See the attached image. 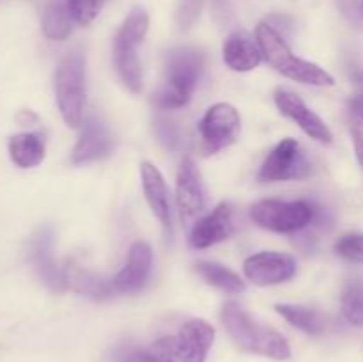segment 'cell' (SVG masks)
Segmentation results:
<instances>
[{
    "label": "cell",
    "instance_id": "1",
    "mask_svg": "<svg viewBox=\"0 0 363 362\" xmlns=\"http://www.w3.org/2000/svg\"><path fill=\"white\" fill-rule=\"evenodd\" d=\"M222 322L227 334L240 350L262 355L273 361L291 358V346L286 337L275 329L255 322L241 305L229 302L222 307Z\"/></svg>",
    "mask_w": 363,
    "mask_h": 362
},
{
    "label": "cell",
    "instance_id": "2",
    "mask_svg": "<svg viewBox=\"0 0 363 362\" xmlns=\"http://www.w3.org/2000/svg\"><path fill=\"white\" fill-rule=\"evenodd\" d=\"M204 71V57L194 48L170 50L165 57V80L152 94V103L162 110L188 105Z\"/></svg>",
    "mask_w": 363,
    "mask_h": 362
},
{
    "label": "cell",
    "instance_id": "3",
    "mask_svg": "<svg viewBox=\"0 0 363 362\" xmlns=\"http://www.w3.org/2000/svg\"><path fill=\"white\" fill-rule=\"evenodd\" d=\"M255 39L261 46L264 60H268L269 66L275 67L284 77L300 82V84L315 85V87H332L335 84L332 75L323 70L321 66L294 55L287 45L286 38L280 32H277L268 21H261L257 25Z\"/></svg>",
    "mask_w": 363,
    "mask_h": 362
},
{
    "label": "cell",
    "instance_id": "4",
    "mask_svg": "<svg viewBox=\"0 0 363 362\" xmlns=\"http://www.w3.org/2000/svg\"><path fill=\"white\" fill-rule=\"evenodd\" d=\"M215 327L202 318L188 319L179 332L149 344L144 353L152 362H206L215 343Z\"/></svg>",
    "mask_w": 363,
    "mask_h": 362
},
{
    "label": "cell",
    "instance_id": "5",
    "mask_svg": "<svg viewBox=\"0 0 363 362\" xmlns=\"http://www.w3.org/2000/svg\"><path fill=\"white\" fill-rule=\"evenodd\" d=\"M149 31V14L142 7H133L121 25L113 39V62L117 73L126 87L133 92L142 91V62L137 55V46L144 41Z\"/></svg>",
    "mask_w": 363,
    "mask_h": 362
},
{
    "label": "cell",
    "instance_id": "6",
    "mask_svg": "<svg viewBox=\"0 0 363 362\" xmlns=\"http://www.w3.org/2000/svg\"><path fill=\"white\" fill-rule=\"evenodd\" d=\"M53 87L64 123L71 128L82 126L85 103V59L80 52H71L60 59Z\"/></svg>",
    "mask_w": 363,
    "mask_h": 362
},
{
    "label": "cell",
    "instance_id": "7",
    "mask_svg": "<svg viewBox=\"0 0 363 362\" xmlns=\"http://www.w3.org/2000/svg\"><path fill=\"white\" fill-rule=\"evenodd\" d=\"M250 219L262 229L273 233H298L315 219V204L308 201L264 199L250 208Z\"/></svg>",
    "mask_w": 363,
    "mask_h": 362
},
{
    "label": "cell",
    "instance_id": "8",
    "mask_svg": "<svg viewBox=\"0 0 363 362\" xmlns=\"http://www.w3.org/2000/svg\"><path fill=\"white\" fill-rule=\"evenodd\" d=\"M241 131V117L230 103H216L206 110L199 123L202 155H215L238 141Z\"/></svg>",
    "mask_w": 363,
    "mask_h": 362
},
{
    "label": "cell",
    "instance_id": "9",
    "mask_svg": "<svg viewBox=\"0 0 363 362\" xmlns=\"http://www.w3.org/2000/svg\"><path fill=\"white\" fill-rule=\"evenodd\" d=\"M312 174V163L307 158L296 138H282L272 149L262 162L257 177L259 181L275 183V181L303 180Z\"/></svg>",
    "mask_w": 363,
    "mask_h": 362
},
{
    "label": "cell",
    "instance_id": "10",
    "mask_svg": "<svg viewBox=\"0 0 363 362\" xmlns=\"http://www.w3.org/2000/svg\"><path fill=\"white\" fill-rule=\"evenodd\" d=\"M243 272L255 286H275L293 279L296 261L293 256L282 252H259L245 259Z\"/></svg>",
    "mask_w": 363,
    "mask_h": 362
},
{
    "label": "cell",
    "instance_id": "11",
    "mask_svg": "<svg viewBox=\"0 0 363 362\" xmlns=\"http://www.w3.org/2000/svg\"><path fill=\"white\" fill-rule=\"evenodd\" d=\"M176 201L184 224L194 222L206 208V192L201 170L190 156L181 162L177 170Z\"/></svg>",
    "mask_w": 363,
    "mask_h": 362
},
{
    "label": "cell",
    "instance_id": "12",
    "mask_svg": "<svg viewBox=\"0 0 363 362\" xmlns=\"http://www.w3.org/2000/svg\"><path fill=\"white\" fill-rule=\"evenodd\" d=\"M52 241V229H50V227H41V229L30 238V241H28L27 256L28 263L34 266L39 279H41L50 290L59 291L60 293V291L67 290L66 272H64V268H60V266L57 265L55 259H53Z\"/></svg>",
    "mask_w": 363,
    "mask_h": 362
},
{
    "label": "cell",
    "instance_id": "13",
    "mask_svg": "<svg viewBox=\"0 0 363 362\" xmlns=\"http://www.w3.org/2000/svg\"><path fill=\"white\" fill-rule=\"evenodd\" d=\"M275 105L280 110L282 116L287 119L294 121L305 133L314 141L321 142V144H330L333 141V133L328 128V124L305 105L303 99L294 92L287 91V89H277L275 91Z\"/></svg>",
    "mask_w": 363,
    "mask_h": 362
},
{
    "label": "cell",
    "instance_id": "14",
    "mask_svg": "<svg viewBox=\"0 0 363 362\" xmlns=\"http://www.w3.org/2000/svg\"><path fill=\"white\" fill-rule=\"evenodd\" d=\"M152 268V251L145 241H135L128 252V261L112 279L116 295L137 293L147 283Z\"/></svg>",
    "mask_w": 363,
    "mask_h": 362
},
{
    "label": "cell",
    "instance_id": "15",
    "mask_svg": "<svg viewBox=\"0 0 363 362\" xmlns=\"http://www.w3.org/2000/svg\"><path fill=\"white\" fill-rule=\"evenodd\" d=\"M233 229V208L227 202H220L211 213L194 222L190 229V245L194 248H208L227 240Z\"/></svg>",
    "mask_w": 363,
    "mask_h": 362
},
{
    "label": "cell",
    "instance_id": "16",
    "mask_svg": "<svg viewBox=\"0 0 363 362\" xmlns=\"http://www.w3.org/2000/svg\"><path fill=\"white\" fill-rule=\"evenodd\" d=\"M112 148L113 138L108 128L96 117H89L85 119L80 138L73 148V163L84 165V163L105 158L110 155Z\"/></svg>",
    "mask_w": 363,
    "mask_h": 362
},
{
    "label": "cell",
    "instance_id": "17",
    "mask_svg": "<svg viewBox=\"0 0 363 362\" xmlns=\"http://www.w3.org/2000/svg\"><path fill=\"white\" fill-rule=\"evenodd\" d=\"M140 177H142V190H144L145 201L151 208L152 215L160 220L163 229L170 233V199L169 188H167L163 174L160 172L158 167L151 162L140 163Z\"/></svg>",
    "mask_w": 363,
    "mask_h": 362
},
{
    "label": "cell",
    "instance_id": "18",
    "mask_svg": "<svg viewBox=\"0 0 363 362\" xmlns=\"http://www.w3.org/2000/svg\"><path fill=\"white\" fill-rule=\"evenodd\" d=\"M223 62L233 71H252L262 62V52L259 46L257 39H252L248 34L243 32H234L223 43Z\"/></svg>",
    "mask_w": 363,
    "mask_h": 362
},
{
    "label": "cell",
    "instance_id": "19",
    "mask_svg": "<svg viewBox=\"0 0 363 362\" xmlns=\"http://www.w3.org/2000/svg\"><path fill=\"white\" fill-rule=\"evenodd\" d=\"M9 158L14 165L21 169L38 167L45 160L46 144L39 133H16L7 142Z\"/></svg>",
    "mask_w": 363,
    "mask_h": 362
},
{
    "label": "cell",
    "instance_id": "20",
    "mask_svg": "<svg viewBox=\"0 0 363 362\" xmlns=\"http://www.w3.org/2000/svg\"><path fill=\"white\" fill-rule=\"evenodd\" d=\"M64 272H66L67 290H73L77 293L85 295V297L94 298V300H103V298L116 295L112 280H105L103 277L96 275L94 272H89L82 266L71 265L64 268Z\"/></svg>",
    "mask_w": 363,
    "mask_h": 362
},
{
    "label": "cell",
    "instance_id": "21",
    "mask_svg": "<svg viewBox=\"0 0 363 362\" xmlns=\"http://www.w3.org/2000/svg\"><path fill=\"white\" fill-rule=\"evenodd\" d=\"M199 275L206 280L211 286L218 287L223 293L229 295H241L247 291V284L245 280L238 275L236 272H233L227 266L220 265V263L215 261H199L195 265Z\"/></svg>",
    "mask_w": 363,
    "mask_h": 362
},
{
    "label": "cell",
    "instance_id": "22",
    "mask_svg": "<svg viewBox=\"0 0 363 362\" xmlns=\"http://www.w3.org/2000/svg\"><path fill=\"white\" fill-rule=\"evenodd\" d=\"M73 16H71L69 9L66 6V0L60 2V0H55V2L48 4L43 11L41 16V28L43 34L46 35L52 41H64L71 35L73 32Z\"/></svg>",
    "mask_w": 363,
    "mask_h": 362
},
{
    "label": "cell",
    "instance_id": "23",
    "mask_svg": "<svg viewBox=\"0 0 363 362\" xmlns=\"http://www.w3.org/2000/svg\"><path fill=\"white\" fill-rule=\"evenodd\" d=\"M275 309L284 319L308 336H321L326 330V318L315 309L294 304H277Z\"/></svg>",
    "mask_w": 363,
    "mask_h": 362
},
{
    "label": "cell",
    "instance_id": "24",
    "mask_svg": "<svg viewBox=\"0 0 363 362\" xmlns=\"http://www.w3.org/2000/svg\"><path fill=\"white\" fill-rule=\"evenodd\" d=\"M340 309L346 322L363 327V279H347L340 295Z\"/></svg>",
    "mask_w": 363,
    "mask_h": 362
},
{
    "label": "cell",
    "instance_id": "25",
    "mask_svg": "<svg viewBox=\"0 0 363 362\" xmlns=\"http://www.w3.org/2000/svg\"><path fill=\"white\" fill-rule=\"evenodd\" d=\"M335 252L350 263L363 265V233H347L335 243Z\"/></svg>",
    "mask_w": 363,
    "mask_h": 362
},
{
    "label": "cell",
    "instance_id": "26",
    "mask_svg": "<svg viewBox=\"0 0 363 362\" xmlns=\"http://www.w3.org/2000/svg\"><path fill=\"white\" fill-rule=\"evenodd\" d=\"M66 6L73 16L74 23L85 27L98 18L103 7V0H66Z\"/></svg>",
    "mask_w": 363,
    "mask_h": 362
},
{
    "label": "cell",
    "instance_id": "27",
    "mask_svg": "<svg viewBox=\"0 0 363 362\" xmlns=\"http://www.w3.org/2000/svg\"><path fill=\"white\" fill-rule=\"evenodd\" d=\"M204 7V0H177L176 20L181 31H190L197 23Z\"/></svg>",
    "mask_w": 363,
    "mask_h": 362
},
{
    "label": "cell",
    "instance_id": "28",
    "mask_svg": "<svg viewBox=\"0 0 363 362\" xmlns=\"http://www.w3.org/2000/svg\"><path fill=\"white\" fill-rule=\"evenodd\" d=\"M156 135H158L160 142H162L163 146H167V148L176 149L177 146H179V131H177V128L174 126L172 123H169V121H158V123H156Z\"/></svg>",
    "mask_w": 363,
    "mask_h": 362
},
{
    "label": "cell",
    "instance_id": "29",
    "mask_svg": "<svg viewBox=\"0 0 363 362\" xmlns=\"http://www.w3.org/2000/svg\"><path fill=\"white\" fill-rule=\"evenodd\" d=\"M351 114L357 119L363 121V73L360 75V80H358V94L351 99Z\"/></svg>",
    "mask_w": 363,
    "mask_h": 362
},
{
    "label": "cell",
    "instance_id": "30",
    "mask_svg": "<svg viewBox=\"0 0 363 362\" xmlns=\"http://www.w3.org/2000/svg\"><path fill=\"white\" fill-rule=\"evenodd\" d=\"M351 135H353L354 153H357V158L363 169V131L360 130V128H353V130H351Z\"/></svg>",
    "mask_w": 363,
    "mask_h": 362
},
{
    "label": "cell",
    "instance_id": "31",
    "mask_svg": "<svg viewBox=\"0 0 363 362\" xmlns=\"http://www.w3.org/2000/svg\"><path fill=\"white\" fill-rule=\"evenodd\" d=\"M340 6H342V11L351 16V14H363L362 4H358L357 0H340Z\"/></svg>",
    "mask_w": 363,
    "mask_h": 362
},
{
    "label": "cell",
    "instance_id": "32",
    "mask_svg": "<svg viewBox=\"0 0 363 362\" xmlns=\"http://www.w3.org/2000/svg\"><path fill=\"white\" fill-rule=\"evenodd\" d=\"M124 362H152V361L144 353V351L135 350V351H130V353H126Z\"/></svg>",
    "mask_w": 363,
    "mask_h": 362
},
{
    "label": "cell",
    "instance_id": "33",
    "mask_svg": "<svg viewBox=\"0 0 363 362\" xmlns=\"http://www.w3.org/2000/svg\"><path fill=\"white\" fill-rule=\"evenodd\" d=\"M362 9H363V0H362Z\"/></svg>",
    "mask_w": 363,
    "mask_h": 362
}]
</instances>
